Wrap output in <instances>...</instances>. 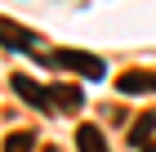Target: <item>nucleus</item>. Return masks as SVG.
Returning <instances> with one entry per match:
<instances>
[{"label":"nucleus","mask_w":156,"mask_h":152,"mask_svg":"<svg viewBox=\"0 0 156 152\" xmlns=\"http://www.w3.org/2000/svg\"><path fill=\"white\" fill-rule=\"evenodd\" d=\"M49 67H67V72H80L85 81H103V63L94 58V54H85V49H54L49 54Z\"/></svg>","instance_id":"nucleus-1"},{"label":"nucleus","mask_w":156,"mask_h":152,"mask_svg":"<svg viewBox=\"0 0 156 152\" xmlns=\"http://www.w3.org/2000/svg\"><path fill=\"white\" fill-rule=\"evenodd\" d=\"M49 98H54V107H58V112H80V107H85V94L76 90V85H54V90H49Z\"/></svg>","instance_id":"nucleus-2"},{"label":"nucleus","mask_w":156,"mask_h":152,"mask_svg":"<svg viewBox=\"0 0 156 152\" xmlns=\"http://www.w3.org/2000/svg\"><path fill=\"white\" fill-rule=\"evenodd\" d=\"M13 90L23 94L27 103H36V107H49V90H45V85H36L31 76H13Z\"/></svg>","instance_id":"nucleus-3"},{"label":"nucleus","mask_w":156,"mask_h":152,"mask_svg":"<svg viewBox=\"0 0 156 152\" xmlns=\"http://www.w3.org/2000/svg\"><path fill=\"white\" fill-rule=\"evenodd\" d=\"M116 85H120L125 94H143V90H152V94H156V72H125Z\"/></svg>","instance_id":"nucleus-4"},{"label":"nucleus","mask_w":156,"mask_h":152,"mask_svg":"<svg viewBox=\"0 0 156 152\" xmlns=\"http://www.w3.org/2000/svg\"><path fill=\"white\" fill-rule=\"evenodd\" d=\"M76 148H80V152H112L98 125H80V130H76Z\"/></svg>","instance_id":"nucleus-5"},{"label":"nucleus","mask_w":156,"mask_h":152,"mask_svg":"<svg viewBox=\"0 0 156 152\" xmlns=\"http://www.w3.org/2000/svg\"><path fill=\"white\" fill-rule=\"evenodd\" d=\"M31 148H36V134H27V130H13L5 139V152H31Z\"/></svg>","instance_id":"nucleus-6"},{"label":"nucleus","mask_w":156,"mask_h":152,"mask_svg":"<svg viewBox=\"0 0 156 152\" xmlns=\"http://www.w3.org/2000/svg\"><path fill=\"white\" fill-rule=\"evenodd\" d=\"M143 152H156V139H152V143H143Z\"/></svg>","instance_id":"nucleus-7"}]
</instances>
